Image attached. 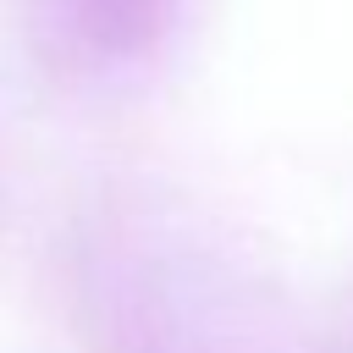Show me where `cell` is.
I'll return each mask as SVG.
<instances>
[{"label": "cell", "mask_w": 353, "mask_h": 353, "mask_svg": "<svg viewBox=\"0 0 353 353\" xmlns=\"http://www.w3.org/2000/svg\"><path fill=\"white\" fill-rule=\"evenodd\" d=\"M176 11L182 0H28L22 28L44 72L99 88L149 66L171 39Z\"/></svg>", "instance_id": "1"}, {"label": "cell", "mask_w": 353, "mask_h": 353, "mask_svg": "<svg viewBox=\"0 0 353 353\" xmlns=\"http://www.w3.org/2000/svg\"><path fill=\"white\" fill-rule=\"evenodd\" d=\"M336 353H353V325L342 331V347H336Z\"/></svg>", "instance_id": "2"}]
</instances>
